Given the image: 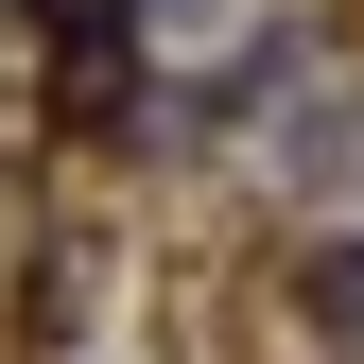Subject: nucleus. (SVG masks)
<instances>
[{
	"mask_svg": "<svg viewBox=\"0 0 364 364\" xmlns=\"http://www.w3.org/2000/svg\"><path fill=\"white\" fill-rule=\"evenodd\" d=\"M295 191H364V105H312L295 122Z\"/></svg>",
	"mask_w": 364,
	"mask_h": 364,
	"instance_id": "nucleus-1",
	"label": "nucleus"
}]
</instances>
